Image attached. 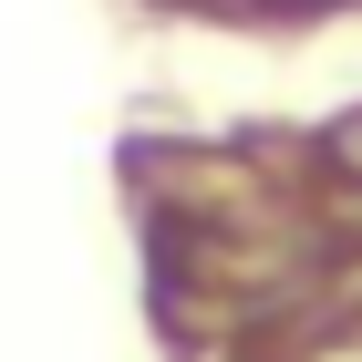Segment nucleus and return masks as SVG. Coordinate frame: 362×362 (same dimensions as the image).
Segmentation results:
<instances>
[{
    "mask_svg": "<svg viewBox=\"0 0 362 362\" xmlns=\"http://www.w3.org/2000/svg\"><path fill=\"white\" fill-rule=\"evenodd\" d=\"M341 166H352V176H362V124H352V135H341Z\"/></svg>",
    "mask_w": 362,
    "mask_h": 362,
    "instance_id": "nucleus-1",
    "label": "nucleus"
}]
</instances>
